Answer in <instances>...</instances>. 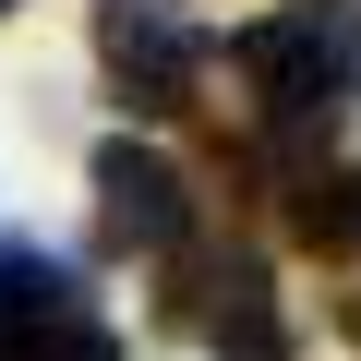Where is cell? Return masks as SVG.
<instances>
[{
    "instance_id": "6da1fadb",
    "label": "cell",
    "mask_w": 361,
    "mask_h": 361,
    "mask_svg": "<svg viewBox=\"0 0 361 361\" xmlns=\"http://www.w3.org/2000/svg\"><path fill=\"white\" fill-rule=\"evenodd\" d=\"M229 61L253 73L265 121H325L349 85H361V13H337V0H289V13L241 25Z\"/></svg>"
},
{
    "instance_id": "7a4b0ae2",
    "label": "cell",
    "mask_w": 361,
    "mask_h": 361,
    "mask_svg": "<svg viewBox=\"0 0 361 361\" xmlns=\"http://www.w3.org/2000/svg\"><path fill=\"white\" fill-rule=\"evenodd\" d=\"M157 325L169 337H217L229 361H289V325H277V289H265L253 253H169Z\"/></svg>"
},
{
    "instance_id": "3957f363",
    "label": "cell",
    "mask_w": 361,
    "mask_h": 361,
    "mask_svg": "<svg viewBox=\"0 0 361 361\" xmlns=\"http://www.w3.org/2000/svg\"><path fill=\"white\" fill-rule=\"evenodd\" d=\"M97 61H109V97L169 121V109H193V73H205V37L180 0H109V25H97Z\"/></svg>"
},
{
    "instance_id": "277c9868",
    "label": "cell",
    "mask_w": 361,
    "mask_h": 361,
    "mask_svg": "<svg viewBox=\"0 0 361 361\" xmlns=\"http://www.w3.org/2000/svg\"><path fill=\"white\" fill-rule=\"evenodd\" d=\"M97 241L109 253H180V169L157 145H97Z\"/></svg>"
},
{
    "instance_id": "5b68a950",
    "label": "cell",
    "mask_w": 361,
    "mask_h": 361,
    "mask_svg": "<svg viewBox=\"0 0 361 361\" xmlns=\"http://www.w3.org/2000/svg\"><path fill=\"white\" fill-rule=\"evenodd\" d=\"M0 361H121V337H109L85 301H61V313H37V325H0Z\"/></svg>"
},
{
    "instance_id": "8992f818",
    "label": "cell",
    "mask_w": 361,
    "mask_h": 361,
    "mask_svg": "<svg viewBox=\"0 0 361 361\" xmlns=\"http://www.w3.org/2000/svg\"><path fill=\"white\" fill-rule=\"evenodd\" d=\"M337 325H349V349H361V289H349V301H337Z\"/></svg>"
},
{
    "instance_id": "52a82bcc",
    "label": "cell",
    "mask_w": 361,
    "mask_h": 361,
    "mask_svg": "<svg viewBox=\"0 0 361 361\" xmlns=\"http://www.w3.org/2000/svg\"><path fill=\"white\" fill-rule=\"evenodd\" d=\"M0 13H13V0H0Z\"/></svg>"
}]
</instances>
